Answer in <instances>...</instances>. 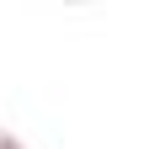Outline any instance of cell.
Instances as JSON below:
<instances>
[{
	"label": "cell",
	"instance_id": "cell-1",
	"mask_svg": "<svg viewBox=\"0 0 149 149\" xmlns=\"http://www.w3.org/2000/svg\"><path fill=\"white\" fill-rule=\"evenodd\" d=\"M0 149H27V144H16L11 133H0Z\"/></svg>",
	"mask_w": 149,
	"mask_h": 149
}]
</instances>
